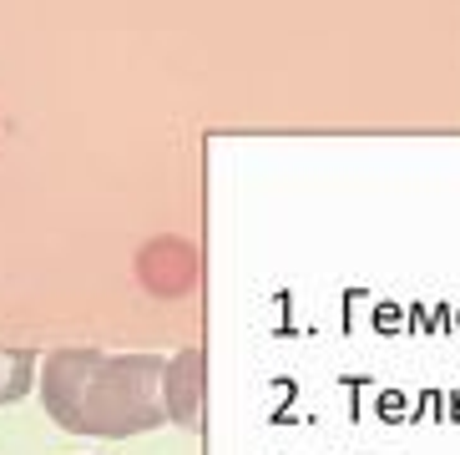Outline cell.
I'll return each mask as SVG.
<instances>
[{
  "label": "cell",
  "instance_id": "1",
  "mask_svg": "<svg viewBox=\"0 0 460 455\" xmlns=\"http://www.w3.org/2000/svg\"><path fill=\"white\" fill-rule=\"evenodd\" d=\"M163 354H102V349H56L41 364L46 415L71 435L127 441L167 425Z\"/></svg>",
  "mask_w": 460,
  "mask_h": 455
},
{
  "label": "cell",
  "instance_id": "2",
  "mask_svg": "<svg viewBox=\"0 0 460 455\" xmlns=\"http://www.w3.org/2000/svg\"><path fill=\"white\" fill-rule=\"evenodd\" d=\"M137 279L157 299H182L198 279V248L188 238H152L137 254Z\"/></svg>",
  "mask_w": 460,
  "mask_h": 455
},
{
  "label": "cell",
  "instance_id": "3",
  "mask_svg": "<svg viewBox=\"0 0 460 455\" xmlns=\"http://www.w3.org/2000/svg\"><path fill=\"white\" fill-rule=\"evenodd\" d=\"M163 400H167V420L182 430L203 425V349H182L167 360L163 375Z\"/></svg>",
  "mask_w": 460,
  "mask_h": 455
}]
</instances>
